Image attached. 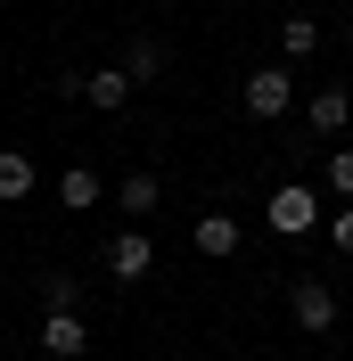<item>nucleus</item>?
<instances>
[{
  "label": "nucleus",
  "mask_w": 353,
  "mask_h": 361,
  "mask_svg": "<svg viewBox=\"0 0 353 361\" xmlns=\"http://www.w3.org/2000/svg\"><path fill=\"white\" fill-rule=\"evenodd\" d=\"M263 222L280 230V238H312V230H321V189H304V180H287V189H271Z\"/></svg>",
  "instance_id": "1"
},
{
  "label": "nucleus",
  "mask_w": 353,
  "mask_h": 361,
  "mask_svg": "<svg viewBox=\"0 0 353 361\" xmlns=\"http://www.w3.org/2000/svg\"><path fill=\"white\" fill-rule=\"evenodd\" d=\"M239 107L255 115V123H280V115L296 107V74H287V66H255L246 90H239Z\"/></svg>",
  "instance_id": "2"
},
{
  "label": "nucleus",
  "mask_w": 353,
  "mask_h": 361,
  "mask_svg": "<svg viewBox=\"0 0 353 361\" xmlns=\"http://www.w3.org/2000/svg\"><path fill=\"white\" fill-rule=\"evenodd\" d=\"M287 312H296V329H304V337H329L345 304H337L329 279H296V288H287Z\"/></svg>",
  "instance_id": "3"
},
{
  "label": "nucleus",
  "mask_w": 353,
  "mask_h": 361,
  "mask_svg": "<svg viewBox=\"0 0 353 361\" xmlns=\"http://www.w3.org/2000/svg\"><path fill=\"white\" fill-rule=\"evenodd\" d=\"M107 271L124 279V288L148 279V271H156V238H148V230H115V238H107Z\"/></svg>",
  "instance_id": "4"
},
{
  "label": "nucleus",
  "mask_w": 353,
  "mask_h": 361,
  "mask_svg": "<svg viewBox=\"0 0 353 361\" xmlns=\"http://www.w3.org/2000/svg\"><path fill=\"white\" fill-rule=\"evenodd\" d=\"M304 123H312V132H321V140H329V132H345V123H353V90H312V99H304Z\"/></svg>",
  "instance_id": "5"
},
{
  "label": "nucleus",
  "mask_w": 353,
  "mask_h": 361,
  "mask_svg": "<svg viewBox=\"0 0 353 361\" xmlns=\"http://www.w3.org/2000/svg\"><path fill=\"white\" fill-rule=\"evenodd\" d=\"M115 205H124V222H148L156 205H164V180L156 173H124L115 180Z\"/></svg>",
  "instance_id": "6"
},
{
  "label": "nucleus",
  "mask_w": 353,
  "mask_h": 361,
  "mask_svg": "<svg viewBox=\"0 0 353 361\" xmlns=\"http://www.w3.org/2000/svg\"><path fill=\"white\" fill-rule=\"evenodd\" d=\"M42 353H58V361L90 353V329H83V312H49V320H42Z\"/></svg>",
  "instance_id": "7"
},
{
  "label": "nucleus",
  "mask_w": 353,
  "mask_h": 361,
  "mask_svg": "<svg viewBox=\"0 0 353 361\" xmlns=\"http://www.w3.org/2000/svg\"><path fill=\"white\" fill-rule=\"evenodd\" d=\"M33 189H42V164L17 157V148H0V205H25Z\"/></svg>",
  "instance_id": "8"
},
{
  "label": "nucleus",
  "mask_w": 353,
  "mask_h": 361,
  "mask_svg": "<svg viewBox=\"0 0 353 361\" xmlns=\"http://www.w3.org/2000/svg\"><path fill=\"white\" fill-rule=\"evenodd\" d=\"M239 238H246L239 214H205V222H198V255H205V263H230V255H239Z\"/></svg>",
  "instance_id": "9"
},
{
  "label": "nucleus",
  "mask_w": 353,
  "mask_h": 361,
  "mask_svg": "<svg viewBox=\"0 0 353 361\" xmlns=\"http://www.w3.org/2000/svg\"><path fill=\"white\" fill-rule=\"evenodd\" d=\"M115 74H124V82H156V74H164V42H156V33H132V49H124V66H115Z\"/></svg>",
  "instance_id": "10"
},
{
  "label": "nucleus",
  "mask_w": 353,
  "mask_h": 361,
  "mask_svg": "<svg viewBox=\"0 0 353 361\" xmlns=\"http://www.w3.org/2000/svg\"><path fill=\"white\" fill-rule=\"evenodd\" d=\"M83 99H90L99 115H124V107H132V82H124L115 66H99V74H83Z\"/></svg>",
  "instance_id": "11"
},
{
  "label": "nucleus",
  "mask_w": 353,
  "mask_h": 361,
  "mask_svg": "<svg viewBox=\"0 0 353 361\" xmlns=\"http://www.w3.org/2000/svg\"><path fill=\"white\" fill-rule=\"evenodd\" d=\"M99 189H107V180L90 173V164H66V173H58V205H66V214H90Z\"/></svg>",
  "instance_id": "12"
},
{
  "label": "nucleus",
  "mask_w": 353,
  "mask_h": 361,
  "mask_svg": "<svg viewBox=\"0 0 353 361\" xmlns=\"http://www.w3.org/2000/svg\"><path fill=\"white\" fill-rule=\"evenodd\" d=\"M280 49L287 58H312V49H321V25L312 17H280Z\"/></svg>",
  "instance_id": "13"
},
{
  "label": "nucleus",
  "mask_w": 353,
  "mask_h": 361,
  "mask_svg": "<svg viewBox=\"0 0 353 361\" xmlns=\"http://www.w3.org/2000/svg\"><path fill=\"white\" fill-rule=\"evenodd\" d=\"M329 189L353 205V148H329Z\"/></svg>",
  "instance_id": "14"
},
{
  "label": "nucleus",
  "mask_w": 353,
  "mask_h": 361,
  "mask_svg": "<svg viewBox=\"0 0 353 361\" xmlns=\"http://www.w3.org/2000/svg\"><path fill=\"white\" fill-rule=\"evenodd\" d=\"M321 222H329V247L353 255V205H337V214H321Z\"/></svg>",
  "instance_id": "15"
}]
</instances>
